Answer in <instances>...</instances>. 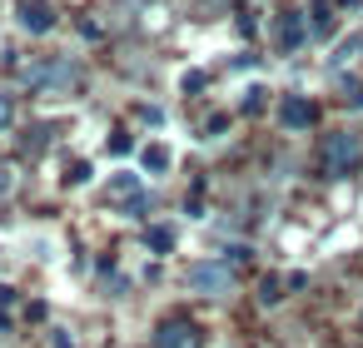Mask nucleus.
I'll return each instance as SVG.
<instances>
[{
    "label": "nucleus",
    "mask_w": 363,
    "mask_h": 348,
    "mask_svg": "<svg viewBox=\"0 0 363 348\" xmlns=\"http://www.w3.org/2000/svg\"><path fill=\"white\" fill-rule=\"evenodd\" d=\"M21 80H26V90H35V95H70V90H80V65L75 60H65V55H50V60H35V65H26L21 70Z\"/></svg>",
    "instance_id": "f257e3e1"
},
{
    "label": "nucleus",
    "mask_w": 363,
    "mask_h": 348,
    "mask_svg": "<svg viewBox=\"0 0 363 348\" xmlns=\"http://www.w3.org/2000/svg\"><path fill=\"white\" fill-rule=\"evenodd\" d=\"M318 164H323L328 179H348V174L363 164V140H358L353 130H333V135L323 140V150H318Z\"/></svg>",
    "instance_id": "f03ea898"
},
{
    "label": "nucleus",
    "mask_w": 363,
    "mask_h": 348,
    "mask_svg": "<svg viewBox=\"0 0 363 348\" xmlns=\"http://www.w3.org/2000/svg\"><path fill=\"white\" fill-rule=\"evenodd\" d=\"M184 284L194 288V293H204V298H229L234 293V269H229V259H199V264H189V274H184Z\"/></svg>",
    "instance_id": "7ed1b4c3"
},
{
    "label": "nucleus",
    "mask_w": 363,
    "mask_h": 348,
    "mask_svg": "<svg viewBox=\"0 0 363 348\" xmlns=\"http://www.w3.org/2000/svg\"><path fill=\"white\" fill-rule=\"evenodd\" d=\"M150 348H199V328H194L189 318H169V323L155 328Z\"/></svg>",
    "instance_id": "20e7f679"
},
{
    "label": "nucleus",
    "mask_w": 363,
    "mask_h": 348,
    "mask_svg": "<svg viewBox=\"0 0 363 348\" xmlns=\"http://www.w3.org/2000/svg\"><path fill=\"white\" fill-rule=\"evenodd\" d=\"M16 21H21V30H30V35H50V30H55V11L45 6V0H26V6L16 11Z\"/></svg>",
    "instance_id": "39448f33"
},
{
    "label": "nucleus",
    "mask_w": 363,
    "mask_h": 348,
    "mask_svg": "<svg viewBox=\"0 0 363 348\" xmlns=\"http://www.w3.org/2000/svg\"><path fill=\"white\" fill-rule=\"evenodd\" d=\"M279 125H284V130H308V125H313V105H308L303 95H284V100H279Z\"/></svg>",
    "instance_id": "423d86ee"
},
{
    "label": "nucleus",
    "mask_w": 363,
    "mask_h": 348,
    "mask_svg": "<svg viewBox=\"0 0 363 348\" xmlns=\"http://www.w3.org/2000/svg\"><path fill=\"white\" fill-rule=\"evenodd\" d=\"M174 239H179L174 224H150V229H145V249H150V254H174Z\"/></svg>",
    "instance_id": "0eeeda50"
},
{
    "label": "nucleus",
    "mask_w": 363,
    "mask_h": 348,
    "mask_svg": "<svg viewBox=\"0 0 363 348\" xmlns=\"http://www.w3.org/2000/svg\"><path fill=\"white\" fill-rule=\"evenodd\" d=\"M279 40H284V50H298L303 45V21L298 16H284L279 21Z\"/></svg>",
    "instance_id": "6e6552de"
},
{
    "label": "nucleus",
    "mask_w": 363,
    "mask_h": 348,
    "mask_svg": "<svg viewBox=\"0 0 363 348\" xmlns=\"http://www.w3.org/2000/svg\"><path fill=\"white\" fill-rule=\"evenodd\" d=\"M140 164H145L150 174H164V169H169V150H164V145H145V150H140Z\"/></svg>",
    "instance_id": "1a4fd4ad"
},
{
    "label": "nucleus",
    "mask_w": 363,
    "mask_h": 348,
    "mask_svg": "<svg viewBox=\"0 0 363 348\" xmlns=\"http://www.w3.org/2000/svg\"><path fill=\"white\" fill-rule=\"evenodd\" d=\"M120 209H125L130 219H150V214H155V194H150V189H140V194H135V199H125Z\"/></svg>",
    "instance_id": "9d476101"
},
{
    "label": "nucleus",
    "mask_w": 363,
    "mask_h": 348,
    "mask_svg": "<svg viewBox=\"0 0 363 348\" xmlns=\"http://www.w3.org/2000/svg\"><path fill=\"white\" fill-rule=\"evenodd\" d=\"M363 55V35H348V40H338V50H333V70H343L348 60H358Z\"/></svg>",
    "instance_id": "9b49d317"
},
{
    "label": "nucleus",
    "mask_w": 363,
    "mask_h": 348,
    "mask_svg": "<svg viewBox=\"0 0 363 348\" xmlns=\"http://www.w3.org/2000/svg\"><path fill=\"white\" fill-rule=\"evenodd\" d=\"M110 194L125 204V199H135V194H140V179H135V174H115V179H110Z\"/></svg>",
    "instance_id": "f8f14e48"
},
{
    "label": "nucleus",
    "mask_w": 363,
    "mask_h": 348,
    "mask_svg": "<svg viewBox=\"0 0 363 348\" xmlns=\"http://www.w3.org/2000/svg\"><path fill=\"white\" fill-rule=\"evenodd\" d=\"M11 125H16V100L0 90V130H11Z\"/></svg>",
    "instance_id": "ddd939ff"
},
{
    "label": "nucleus",
    "mask_w": 363,
    "mask_h": 348,
    "mask_svg": "<svg viewBox=\"0 0 363 348\" xmlns=\"http://www.w3.org/2000/svg\"><path fill=\"white\" fill-rule=\"evenodd\" d=\"M45 135H50L45 125H40V130H26V150H45Z\"/></svg>",
    "instance_id": "4468645a"
},
{
    "label": "nucleus",
    "mask_w": 363,
    "mask_h": 348,
    "mask_svg": "<svg viewBox=\"0 0 363 348\" xmlns=\"http://www.w3.org/2000/svg\"><path fill=\"white\" fill-rule=\"evenodd\" d=\"M65 179H70V184H85V179H90V164H85V159H75V164H70V174H65Z\"/></svg>",
    "instance_id": "2eb2a0df"
},
{
    "label": "nucleus",
    "mask_w": 363,
    "mask_h": 348,
    "mask_svg": "<svg viewBox=\"0 0 363 348\" xmlns=\"http://www.w3.org/2000/svg\"><path fill=\"white\" fill-rule=\"evenodd\" d=\"M284 293H279V284L274 279H264V288H259V303H279Z\"/></svg>",
    "instance_id": "dca6fc26"
},
{
    "label": "nucleus",
    "mask_w": 363,
    "mask_h": 348,
    "mask_svg": "<svg viewBox=\"0 0 363 348\" xmlns=\"http://www.w3.org/2000/svg\"><path fill=\"white\" fill-rule=\"evenodd\" d=\"M0 194H11V169L0 164Z\"/></svg>",
    "instance_id": "f3484780"
}]
</instances>
